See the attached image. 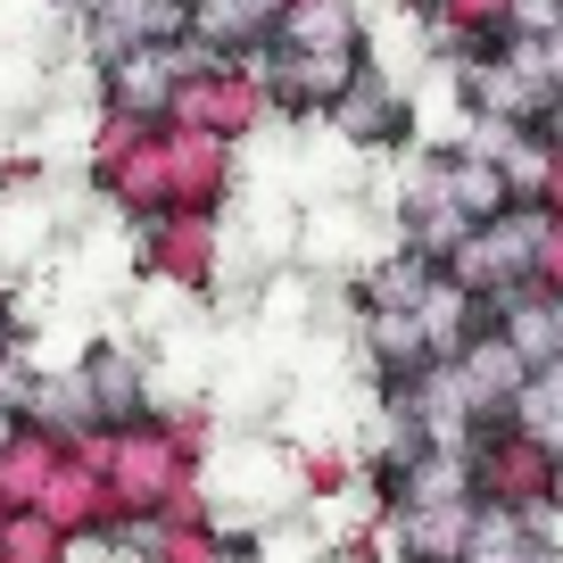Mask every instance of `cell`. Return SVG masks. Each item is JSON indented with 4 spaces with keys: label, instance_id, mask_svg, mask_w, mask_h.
<instances>
[{
    "label": "cell",
    "instance_id": "cell-1",
    "mask_svg": "<svg viewBox=\"0 0 563 563\" xmlns=\"http://www.w3.org/2000/svg\"><path fill=\"white\" fill-rule=\"evenodd\" d=\"M522 249H530L522 224H489L473 249H464V282H506L514 265H522Z\"/></svg>",
    "mask_w": 563,
    "mask_h": 563
}]
</instances>
